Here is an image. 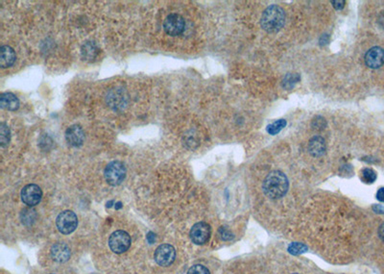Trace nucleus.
Wrapping results in <instances>:
<instances>
[{
    "label": "nucleus",
    "instance_id": "16",
    "mask_svg": "<svg viewBox=\"0 0 384 274\" xmlns=\"http://www.w3.org/2000/svg\"><path fill=\"white\" fill-rule=\"evenodd\" d=\"M11 140V132L8 125L4 122L0 123V145L1 147H6Z\"/></svg>",
    "mask_w": 384,
    "mask_h": 274
},
{
    "label": "nucleus",
    "instance_id": "25",
    "mask_svg": "<svg viewBox=\"0 0 384 274\" xmlns=\"http://www.w3.org/2000/svg\"><path fill=\"white\" fill-rule=\"evenodd\" d=\"M376 198L380 202H384V188H380L376 193Z\"/></svg>",
    "mask_w": 384,
    "mask_h": 274
},
{
    "label": "nucleus",
    "instance_id": "1",
    "mask_svg": "<svg viewBox=\"0 0 384 274\" xmlns=\"http://www.w3.org/2000/svg\"><path fill=\"white\" fill-rule=\"evenodd\" d=\"M288 179L286 174L282 171L274 170L270 172L264 179V194L271 199L283 198L288 191Z\"/></svg>",
    "mask_w": 384,
    "mask_h": 274
},
{
    "label": "nucleus",
    "instance_id": "6",
    "mask_svg": "<svg viewBox=\"0 0 384 274\" xmlns=\"http://www.w3.org/2000/svg\"><path fill=\"white\" fill-rule=\"evenodd\" d=\"M186 22L184 18L178 14H171L166 17L164 22L165 33L169 36H179L185 31Z\"/></svg>",
    "mask_w": 384,
    "mask_h": 274
},
{
    "label": "nucleus",
    "instance_id": "5",
    "mask_svg": "<svg viewBox=\"0 0 384 274\" xmlns=\"http://www.w3.org/2000/svg\"><path fill=\"white\" fill-rule=\"evenodd\" d=\"M57 228L62 234L68 235L75 230L78 225V219L75 213L66 210L62 212L56 219Z\"/></svg>",
    "mask_w": 384,
    "mask_h": 274
},
{
    "label": "nucleus",
    "instance_id": "15",
    "mask_svg": "<svg viewBox=\"0 0 384 274\" xmlns=\"http://www.w3.org/2000/svg\"><path fill=\"white\" fill-rule=\"evenodd\" d=\"M0 106L2 109L17 111L20 108V100L12 93H4L0 96Z\"/></svg>",
    "mask_w": 384,
    "mask_h": 274
},
{
    "label": "nucleus",
    "instance_id": "24",
    "mask_svg": "<svg viewBox=\"0 0 384 274\" xmlns=\"http://www.w3.org/2000/svg\"><path fill=\"white\" fill-rule=\"evenodd\" d=\"M331 4L332 6L336 9V10H341L344 8L346 2L344 0H340V1H331Z\"/></svg>",
    "mask_w": 384,
    "mask_h": 274
},
{
    "label": "nucleus",
    "instance_id": "19",
    "mask_svg": "<svg viewBox=\"0 0 384 274\" xmlns=\"http://www.w3.org/2000/svg\"><path fill=\"white\" fill-rule=\"evenodd\" d=\"M362 179L365 183L372 184L376 179V173L372 168H364L362 170Z\"/></svg>",
    "mask_w": 384,
    "mask_h": 274
},
{
    "label": "nucleus",
    "instance_id": "7",
    "mask_svg": "<svg viewBox=\"0 0 384 274\" xmlns=\"http://www.w3.org/2000/svg\"><path fill=\"white\" fill-rule=\"evenodd\" d=\"M176 258L175 248L170 244L160 245L154 254L156 263L161 266H169L174 263Z\"/></svg>",
    "mask_w": 384,
    "mask_h": 274
},
{
    "label": "nucleus",
    "instance_id": "14",
    "mask_svg": "<svg viewBox=\"0 0 384 274\" xmlns=\"http://www.w3.org/2000/svg\"><path fill=\"white\" fill-rule=\"evenodd\" d=\"M326 142L322 137L315 136L313 137L308 144V150L309 153L313 157H321L326 153Z\"/></svg>",
    "mask_w": 384,
    "mask_h": 274
},
{
    "label": "nucleus",
    "instance_id": "12",
    "mask_svg": "<svg viewBox=\"0 0 384 274\" xmlns=\"http://www.w3.org/2000/svg\"><path fill=\"white\" fill-rule=\"evenodd\" d=\"M51 256L57 262L65 263L70 257V249L66 243L58 242L51 248Z\"/></svg>",
    "mask_w": 384,
    "mask_h": 274
},
{
    "label": "nucleus",
    "instance_id": "13",
    "mask_svg": "<svg viewBox=\"0 0 384 274\" xmlns=\"http://www.w3.org/2000/svg\"><path fill=\"white\" fill-rule=\"evenodd\" d=\"M17 55L15 50L9 45H3L0 48V66L2 68L10 67L16 62Z\"/></svg>",
    "mask_w": 384,
    "mask_h": 274
},
{
    "label": "nucleus",
    "instance_id": "27",
    "mask_svg": "<svg viewBox=\"0 0 384 274\" xmlns=\"http://www.w3.org/2000/svg\"><path fill=\"white\" fill-rule=\"evenodd\" d=\"M378 236L384 241V223H382L378 228Z\"/></svg>",
    "mask_w": 384,
    "mask_h": 274
},
{
    "label": "nucleus",
    "instance_id": "11",
    "mask_svg": "<svg viewBox=\"0 0 384 274\" xmlns=\"http://www.w3.org/2000/svg\"><path fill=\"white\" fill-rule=\"evenodd\" d=\"M66 140L69 145L73 147H80L85 141V133L81 126L77 124L71 125L66 129Z\"/></svg>",
    "mask_w": 384,
    "mask_h": 274
},
{
    "label": "nucleus",
    "instance_id": "4",
    "mask_svg": "<svg viewBox=\"0 0 384 274\" xmlns=\"http://www.w3.org/2000/svg\"><path fill=\"white\" fill-rule=\"evenodd\" d=\"M109 245L112 252L116 254L126 252L131 246V238L125 231H115L110 235Z\"/></svg>",
    "mask_w": 384,
    "mask_h": 274
},
{
    "label": "nucleus",
    "instance_id": "10",
    "mask_svg": "<svg viewBox=\"0 0 384 274\" xmlns=\"http://www.w3.org/2000/svg\"><path fill=\"white\" fill-rule=\"evenodd\" d=\"M365 64L370 68H378L384 64V49L379 46H374L365 54Z\"/></svg>",
    "mask_w": 384,
    "mask_h": 274
},
{
    "label": "nucleus",
    "instance_id": "26",
    "mask_svg": "<svg viewBox=\"0 0 384 274\" xmlns=\"http://www.w3.org/2000/svg\"><path fill=\"white\" fill-rule=\"evenodd\" d=\"M373 210L376 214H384V206L382 205H373Z\"/></svg>",
    "mask_w": 384,
    "mask_h": 274
},
{
    "label": "nucleus",
    "instance_id": "23",
    "mask_svg": "<svg viewBox=\"0 0 384 274\" xmlns=\"http://www.w3.org/2000/svg\"><path fill=\"white\" fill-rule=\"evenodd\" d=\"M315 122H316V125L313 126L315 128H324L325 125H326V120L321 118V117H317L316 120L313 121V123H315Z\"/></svg>",
    "mask_w": 384,
    "mask_h": 274
},
{
    "label": "nucleus",
    "instance_id": "20",
    "mask_svg": "<svg viewBox=\"0 0 384 274\" xmlns=\"http://www.w3.org/2000/svg\"><path fill=\"white\" fill-rule=\"evenodd\" d=\"M307 250V245L303 244V243H299V242H295V243H291L288 247V251L293 255H299V254H302V253L306 252Z\"/></svg>",
    "mask_w": 384,
    "mask_h": 274
},
{
    "label": "nucleus",
    "instance_id": "21",
    "mask_svg": "<svg viewBox=\"0 0 384 274\" xmlns=\"http://www.w3.org/2000/svg\"><path fill=\"white\" fill-rule=\"evenodd\" d=\"M187 274H210V272L206 266L202 264H194L188 269Z\"/></svg>",
    "mask_w": 384,
    "mask_h": 274
},
{
    "label": "nucleus",
    "instance_id": "18",
    "mask_svg": "<svg viewBox=\"0 0 384 274\" xmlns=\"http://www.w3.org/2000/svg\"><path fill=\"white\" fill-rule=\"evenodd\" d=\"M300 81V75L299 74H293V73H288L285 79L283 80V87L284 88H292L297 83Z\"/></svg>",
    "mask_w": 384,
    "mask_h": 274
},
{
    "label": "nucleus",
    "instance_id": "9",
    "mask_svg": "<svg viewBox=\"0 0 384 274\" xmlns=\"http://www.w3.org/2000/svg\"><path fill=\"white\" fill-rule=\"evenodd\" d=\"M43 198L41 188L35 184H29L24 187L22 191V199L24 204L33 207L38 205Z\"/></svg>",
    "mask_w": 384,
    "mask_h": 274
},
{
    "label": "nucleus",
    "instance_id": "22",
    "mask_svg": "<svg viewBox=\"0 0 384 274\" xmlns=\"http://www.w3.org/2000/svg\"><path fill=\"white\" fill-rule=\"evenodd\" d=\"M220 238L224 241H230L233 238V235L230 230H228L225 227H221L219 229Z\"/></svg>",
    "mask_w": 384,
    "mask_h": 274
},
{
    "label": "nucleus",
    "instance_id": "2",
    "mask_svg": "<svg viewBox=\"0 0 384 274\" xmlns=\"http://www.w3.org/2000/svg\"><path fill=\"white\" fill-rule=\"evenodd\" d=\"M286 13L278 5H271L264 12L261 20L263 29L268 33H277L285 25Z\"/></svg>",
    "mask_w": 384,
    "mask_h": 274
},
{
    "label": "nucleus",
    "instance_id": "8",
    "mask_svg": "<svg viewBox=\"0 0 384 274\" xmlns=\"http://www.w3.org/2000/svg\"><path fill=\"white\" fill-rule=\"evenodd\" d=\"M211 229L208 223L198 222L190 230V239L195 244L202 245L209 241Z\"/></svg>",
    "mask_w": 384,
    "mask_h": 274
},
{
    "label": "nucleus",
    "instance_id": "3",
    "mask_svg": "<svg viewBox=\"0 0 384 274\" xmlns=\"http://www.w3.org/2000/svg\"><path fill=\"white\" fill-rule=\"evenodd\" d=\"M126 173L127 170L123 163L119 161H113L106 166L104 176L110 186H118L124 181Z\"/></svg>",
    "mask_w": 384,
    "mask_h": 274
},
{
    "label": "nucleus",
    "instance_id": "17",
    "mask_svg": "<svg viewBox=\"0 0 384 274\" xmlns=\"http://www.w3.org/2000/svg\"><path fill=\"white\" fill-rule=\"evenodd\" d=\"M286 126V120H279V121H276L272 124L267 126V132H268V134L275 136V135H277L282 131Z\"/></svg>",
    "mask_w": 384,
    "mask_h": 274
},
{
    "label": "nucleus",
    "instance_id": "28",
    "mask_svg": "<svg viewBox=\"0 0 384 274\" xmlns=\"http://www.w3.org/2000/svg\"><path fill=\"white\" fill-rule=\"evenodd\" d=\"M293 274H299V273H293Z\"/></svg>",
    "mask_w": 384,
    "mask_h": 274
}]
</instances>
